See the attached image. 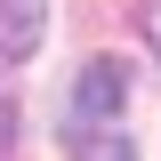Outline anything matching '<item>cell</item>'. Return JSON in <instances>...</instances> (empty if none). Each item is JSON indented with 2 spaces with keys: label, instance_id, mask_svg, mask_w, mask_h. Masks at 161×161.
<instances>
[{
  "label": "cell",
  "instance_id": "6da1fadb",
  "mask_svg": "<svg viewBox=\"0 0 161 161\" xmlns=\"http://www.w3.org/2000/svg\"><path fill=\"white\" fill-rule=\"evenodd\" d=\"M121 105H129V64L121 57H89L73 80V121H121Z\"/></svg>",
  "mask_w": 161,
  "mask_h": 161
},
{
  "label": "cell",
  "instance_id": "7a4b0ae2",
  "mask_svg": "<svg viewBox=\"0 0 161 161\" xmlns=\"http://www.w3.org/2000/svg\"><path fill=\"white\" fill-rule=\"evenodd\" d=\"M48 32V0H0V64H24Z\"/></svg>",
  "mask_w": 161,
  "mask_h": 161
},
{
  "label": "cell",
  "instance_id": "3957f363",
  "mask_svg": "<svg viewBox=\"0 0 161 161\" xmlns=\"http://www.w3.org/2000/svg\"><path fill=\"white\" fill-rule=\"evenodd\" d=\"M8 145H16V105L0 97V153H8Z\"/></svg>",
  "mask_w": 161,
  "mask_h": 161
},
{
  "label": "cell",
  "instance_id": "277c9868",
  "mask_svg": "<svg viewBox=\"0 0 161 161\" xmlns=\"http://www.w3.org/2000/svg\"><path fill=\"white\" fill-rule=\"evenodd\" d=\"M145 40H153V57H161V0H145Z\"/></svg>",
  "mask_w": 161,
  "mask_h": 161
}]
</instances>
